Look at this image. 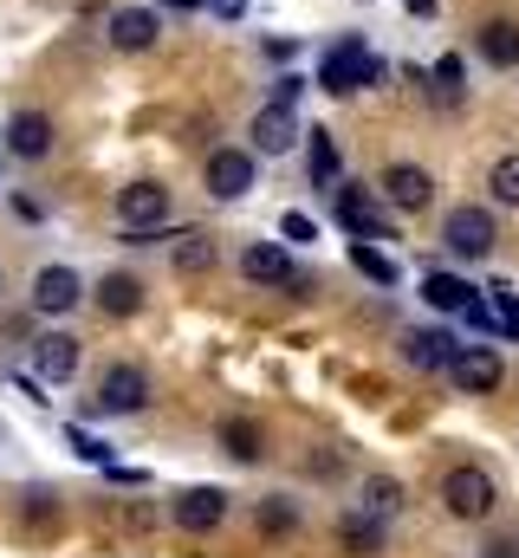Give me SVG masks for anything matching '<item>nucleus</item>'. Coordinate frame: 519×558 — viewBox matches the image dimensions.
<instances>
[{
    "label": "nucleus",
    "instance_id": "obj_1",
    "mask_svg": "<svg viewBox=\"0 0 519 558\" xmlns=\"http://www.w3.org/2000/svg\"><path fill=\"white\" fill-rule=\"evenodd\" d=\"M442 507H448V520L481 526V520H494L500 487H494V474H487V468H448V474H442Z\"/></svg>",
    "mask_w": 519,
    "mask_h": 558
},
{
    "label": "nucleus",
    "instance_id": "obj_2",
    "mask_svg": "<svg viewBox=\"0 0 519 558\" xmlns=\"http://www.w3.org/2000/svg\"><path fill=\"white\" fill-rule=\"evenodd\" d=\"M371 78H384V65H377V52H371L364 39H338V46H325V59H318V85H325L331 98H351V92L371 85Z\"/></svg>",
    "mask_w": 519,
    "mask_h": 558
},
{
    "label": "nucleus",
    "instance_id": "obj_3",
    "mask_svg": "<svg viewBox=\"0 0 519 558\" xmlns=\"http://www.w3.org/2000/svg\"><path fill=\"white\" fill-rule=\"evenodd\" d=\"M118 221H124L130 247H149L156 228L169 221V189H162V182H124V189H118Z\"/></svg>",
    "mask_w": 519,
    "mask_h": 558
},
{
    "label": "nucleus",
    "instance_id": "obj_4",
    "mask_svg": "<svg viewBox=\"0 0 519 558\" xmlns=\"http://www.w3.org/2000/svg\"><path fill=\"white\" fill-rule=\"evenodd\" d=\"M143 403H149V371L143 364H111L98 377V397H92L98 416H136Z\"/></svg>",
    "mask_w": 519,
    "mask_h": 558
},
{
    "label": "nucleus",
    "instance_id": "obj_5",
    "mask_svg": "<svg viewBox=\"0 0 519 558\" xmlns=\"http://www.w3.org/2000/svg\"><path fill=\"white\" fill-rule=\"evenodd\" d=\"M442 241H448V254H455V260H487V254H494V241H500V228H494V215H487V208H455V215H448V228H442Z\"/></svg>",
    "mask_w": 519,
    "mask_h": 558
},
{
    "label": "nucleus",
    "instance_id": "obj_6",
    "mask_svg": "<svg viewBox=\"0 0 519 558\" xmlns=\"http://www.w3.org/2000/svg\"><path fill=\"white\" fill-rule=\"evenodd\" d=\"M448 377H455L468 397H494L507 371H500V357H494L487 344H455V357H448Z\"/></svg>",
    "mask_w": 519,
    "mask_h": 558
},
{
    "label": "nucleus",
    "instance_id": "obj_7",
    "mask_svg": "<svg viewBox=\"0 0 519 558\" xmlns=\"http://www.w3.org/2000/svg\"><path fill=\"white\" fill-rule=\"evenodd\" d=\"M169 520H176L182 533H215V526L228 520V494H221V487H182V494L169 500Z\"/></svg>",
    "mask_w": 519,
    "mask_h": 558
},
{
    "label": "nucleus",
    "instance_id": "obj_8",
    "mask_svg": "<svg viewBox=\"0 0 519 558\" xmlns=\"http://www.w3.org/2000/svg\"><path fill=\"white\" fill-rule=\"evenodd\" d=\"M208 195H221V202H241L248 189H254V156L248 149H208Z\"/></svg>",
    "mask_w": 519,
    "mask_h": 558
},
{
    "label": "nucleus",
    "instance_id": "obj_9",
    "mask_svg": "<svg viewBox=\"0 0 519 558\" xmlns=\"http://www.w3.org/2000/svg\"><path fill=\"white\" fill-rule=\"evenodd\" d=\"M338 221H345L358 241H396V228L384 221V208H377L364 189H338Z\"/></svg>",
    "mask_w": 519,
    "mask_h": 558
},
{
    "label": "nucleus",
    "instance_id": "obj_10",
    "mask_svg": "<svg viewBox=\"0 0 519 558\" xmlns=\"http://www.w3.org/2000/svg\"><path fill=\"white\" fill-rule=\"evenodd\" d=\"M384 195L396 202V208L422 215V208L435 202V175H429V169H415V162H389V169H384Z\"/></svg>",
    "mask_w": 519,
    "mask_h": 558
},
{
    "label": "nucleus",
    "instance_id": "obj_11",
    "mask_svg": "<svg viewBox=\"0 0 519 558\" xmlns=\"http://www.w3.org/2000/svg\"><path fill=\"white\" fill-rule=\"evenodd\" d=\"M33 371H39V384H72V371H79V338H72V331H46V338L33 344Z\"/></svg>",
    "mask_w": 519,
    "mask_h": 558
},
{
    "label": "nucleus",
    "instance_id": "obj_12",
    "mask_svg": "<svg viewBox=\"0 0 519 558\" xmlns=\"http://www.w3.org/2000/svg\"><path fill=\"white\" fill-rule=\"evenodd\" d=\"M7 149H13L20 162H46V156H52V118H46V111H20V118L7 124Z\"/></svg>",
    "mask_w": 519,
    "mask_h": 558
},
{
    "label": "nucleus",
    "instance_id": "obj_13",
    "mask_svg": "<svg viewBox=\"0 0 519 558\" xmlns=\"http://www.w3.org/2000/svg\"><path fill=\"white\" fill-rule=\"evenodd\" d=\"M85 299V279L72 274V267H39L33 274V305L39 312H72Z\"/></svg>",
    "mask_w": 519,
    "mask_h": 558
},
{
    "label": "nucleus",
    "instance_id": "obj_14",
    "mask_svg": "<svg viewBox=\"0 0 519 558\" xmlns=\"http://www.w3.org/2000/svg\"><path fill=\"white\" fill-rule=\"evenodd\" d=\"M402 357H409V371H448V357H455V338L442 331V325H422V331H409L402 338Z\"/></svg>",
    "mask_w": 519,
    "mask_h": 558
},
{
    "label": "nucleus",
    "instance_id": "obj_15",
    "mask_svg": "<svg viewBox=\"0 0 519 558\" xmlns=\"http://www.w3.org/2000/svg\"><path fill=\"white\" fill-rule=\"evenodd\" d=\"M156 33H162V20H156L149 7H118V13H111V46H118V52H149Z\"/></svg>",
    "mask_w": 519,
    "mask_h": 558
},
{
    "label": "nucleus",
    "instance_id": "obj_16",
    "mask_svg": "<svg viewBox=\"0 0 519 558\" xmlns=\"http://www.w3.org/2000/svg\"><path fill=\"white\" fill-rule=\"evenodd\" d=\"M241 274L254 279V286H286V279L299 274V267H292L286 241H254V247L241 254Z\"/></svg>",
    "mask_w": 519,
    "mask_h": 558
},
{
    "label": "nucleus",
    "instance_id": "obj_17",
    "mask_svg": "<svg viewBox=\"0 0 519 558\" xmlns=\"http://www.w3.org/2000/svg\"><path fill=\"white\" fill-rule=\"evenodd\" d=\"M384 546H389L384 520H371V513H345L338 520V553L345 558H384Z\"/></svg>",
    "mask_w": 519,
    "mask_h": 558
},
{
    "label": "nucleus",
    "instance_id": "obj_18",
    "mask_svg": "<svg viewBox=\"0 0 519 558\" xmlns=\"http://www.w3.org/2000/svg\"><path fill=\"white\" fill-rule=\"evenodd\" d=\"M292 137H299V118H292V105H266V111L254 118L260 156H286V149H292Z\"/></svg>",
    "mask_w": 519,
    "mask_h": 558
},
{
    "label": "nucleus",
    "instance_id": "obj_19",
    "mask_svg": "<svg viewBox=\"0 0 519 558\" xmlns=\"http://www.w3.org/2000/svg\"><path fill=\"white\" fill-rule=\"evenodd\" d=\"M98 312H105V318H130V312H143V279L136 274H105L98 279Z\"/></svg>",
    "mask_w": 519,
    "mask_h": 558
},
{
    "label": "nucleus",
    "instance_id": "obj_20",
    "mask_svg": "<svg viewBox=\"0 0 519 558\" xmlns=\"http://www.w3.org/2000/svg\"><path fill=\"white\" fill-rule=\"evenodd\" d=\"M474 46H481V59L500 65V72H514L519 65V26L514 20H487V26L474 33Z\"/></svg>",
    "mask_w": 519,
    "mask_h": 558
},
{
    "label": "nucleus",
    "instance_id": "obj_21",
    "mask_svg": "<svg viewBox=\"0 0 519 558\" xmlns=\"http://www.w3.org/2000/svg\"><path fill=\"white\" fill-rule=\"evenodd\" d=\"M20 526H26V533H59V526H65V507H59V494H46V487H26V494H20Z\"/></svg>",
    "mask_w": 519,
    "mask_h": 558
},
{
    "label": "nucleus",
    "instance_id": "obj_22",
    "mask_svg": "<svg viewBox=\"0 0 519 558\" xmlns=\"http://www.w3.org/2000/svg\"><path fill=\"white\" fill-rule=\"evenodd\" d=\"M358 513H371V520H396V513H402V481H396V474H371V481L358 487Z\"/></svg>",
    "mask_w": 519,
    "mask_h": 558
},
{
    "label": "nucleus",
    "instance_id": "obj_23",
    "mask_svg": "<svg viewBox=\"0 0 519 558\" xmlns=\"http://www.w3.org/2000/svg\"><path fill=\"white\" fill-rule=\"evenodd\" d=\"M215 435H221V448H228L241 468H254L260 454H266V435H260V422H248V416H228Z\"/></svg>",
    "mask_w": 519,
    "mask_h": 558
},
{
    "label": "nucleus",
    "instance_id": "obj_24",
    "mask_svg": "<svg viewBox=\"0 0 519 558\" xmlns=\"http://www.w3.org/2000/svg\"><path fill=\"white\" fill-rule=\"evenodd\" d=\"M474 292H481V286H468L461 274H429V279H422V299H429L435 312H461Z\"/></svg>",
    "mask_w": 519,
    "mask_h": 558
},
{
    "label": "nucleus",
    "instance_id": "obj_25",
    "mask_svg": "<svg viewBox=\"0 0 519 558\" xmlns=\"http://www.w3.org/2000/svg\"><path fill=\"white\" fill-rule=\"evenodd\" d=\"M254 520H260V533L286 539V533H299V500H292V494H266L254 507Z\"/></svg>",
    "mask_w": 519,
    "mask_h": 558
},
{
    "label": "nucleus",
    "instance_id": "obj_26",
    "mask_svg": "<svg viewBox=\"0 0 519 558\" xmlns=\"http://www.w3.org/2000/svg\"><path fill=\"white\" fill-rule=\"evenodd\" d=\"M422 78H429V98H435L442 111H455V105H461V78H468V72H461V59H455V52H448V59H435V72H422Z\"/></svg>",
    "mask_w": 519,
    "mask_h": 558
},
{
    "label": "nucleus",
    "instance_id": "obj_27",
    "mask_svg": "<svg viewBox=\"0 0 519 558\" xmlns=\"http://www.w3.org/2000/svg\"><path fill=\"white\" fill-rule=\"evenodd\" d=\"M481 299H487L494 331H500V338H519V292H514V286H487Z\"/></svg>",
    "mask_w": 519,
    "mask_h": 558
},
{
    "label": "nucleus",
    "instance_id": "obj_28",
    "mask_svg": "<svg viewBox=\"0 0 519 558\" xmlns=\"http://www.w3.org/2000/svg\"><path fill=\"white\" fill-rule=\"evenodd\" d=\"M305 175L312 182H338V143H331V131H312V143H305Z\"/></svg>",
    "mask_w": 519,
    "mask_h": 558
},
{
    "label": "nucleus",
    "instance_id": "obj_29",
    "mask_svg": "<svg viewBox=\"0 0 519 558\" xmlns=\"http://www.w3.org/2000/svg\"><path fill=\"white\" fill-rule=\"evenodd\" d=\"M169 260H176V274H215V241H202V234H182Z\"/></svg>",
    "mask_w": 519,
    "mask_h": 558
},
{
    "label": "nucleus",
    "instance_id": "obj_30",
    "mask_svg": "<svg viewBox=\"0 0 519 558\" xmlns=\"http://www.w3.org/2000/svg\"><path fill=\"white\" fill-rule=\"evenodd\" d=\"M351 267L364 279H377V286H396V260H389L384 247H371V241H351Z\"/></svg>",
    "mask_w": 519,
    "mask_h": 558
},
{
    "label": "nucleus",
    "instance_id": "obj_31",
    "mask_svg": "<svg viewBox=\"0 0 519 558\" xmlns=\"http://www.w3.org/2000/svg\"><path fill=\"white\" fill-rule=\"evenodd\" d=\"M487 189H494V202H500V208H519V149H514V156H500V162L487 169Z\"/></svg>",
    "mask_w": 519,
    "mask_h": 558
},
{
    "label": "nucleus",
    "instance_id": "obj_32",
    "mask_svg": "<svg viewBox=\"0 0 519 558\" xmlns=\"http://www.w3.org/2000/svg\"><path fill=\"white\" fill-rule=\"evenodd\" d=\"M65 441H72V454H79V461H92V468H111V448H105L92 428H79V422H72V428H65Z\"/></svg>",
    "mask_w": 519,
    "mask_h": 558
},
{
    "label": "nucleus",
    "instance_id": "obj_33",
    "mask_svg": "<svg viewBox=\"0 0 519 558\" xmlns=\"http://www.w3.org/2000/svg\"><path fill=\"white\" fill-rule=\"evenodd\" d=\"M279 234H286V241H292V247H305V241H318V221H312V215H299V208H292V215H279Z\"/></svg>",
    "mask_w": 519,
    "mask_h": 558
},
{
    "label": "nucleus",
    "instance_id": "obj_34",
    "mask_svg": "<svg viewBox=\"0 0 519 558\" xmlns=\"http://www.w3.org/2000/svg\"><path fill=\"white\" fill-rule=\"evenodd\" d=\"M149 520H156L149 507H136V500H118V526H130V533H143Z\"/></svg>",
    "mask_w": 519,
    "mask_h": 558
},
{
    "label": "nucleus",
    "instance_id": "obj_35",
    "mask_svg": "<svg viewBox=\"0 0 519 558\" xmlns=\"http://www.w3.org/2000/svg\"><path fill=\"white\" fill-rule=\"evenodd\" d=\"M299 92H305V78H299V72H286V78L273 85V105H299Z\"/></svg>",
    "mask_w": 519,
    "mask_h": 558
},
{
    "label": "nucleus",
    "instance_id": "obj_36",
    "mask_svg": "<svg viewBox=\"0 0 519 558\" xmlns=\"http://www.w3.org/2000/svg\"><path fill=\"white\" fill-rule=\"evenodd\" d=\"M105 481H111V487H143L149 474H143V468H105Z\"/></svg>",
    "mask_w": 519,
    "mask_h": 558
},
{
    "label": "nucleus",
    "instance_id": "obj_37",
    "mask_svg": "<svg viewBox=\"0 0 519 558\" xmlns=\"http://www.w3.org/2000/svg\"><path fill=\"white\" fill-rule=\"evenodd\" d=\"M208 13H215V20H241V13H248V0H208Z\"/></svg>",
    "mask_w": 519,
    "mask_h": 558
},
{
    "label": "nucleus",
    "instance_id": "obj_38",
    "mask_svg": "<svg viewBox=\"0 0 519 558\" xmlns=\"http://www.w3.org/2000/svg\"><path fill=\"white\" fill-rule=\"evenodd\" d=\"M487 558H519V539H494V546H487Z\"/></svg>",
    "mask_w": 519,
    "mask_h": 558
},
{
    "label": "nucleus",
    "instance_id": "obj_39",
    "mask_svg": "<svg viewBox=\"0 0 519 558\" xmlns=\"http://www.w3.org/2000/svg\"><path fill=\"white\" fill-rule=\"evenodd\" d=\"M402 7H409V13H435V0H402Z\"/></svg>",
    "mask_w": 519,
    "mask_h": 558
}]
</instances>
